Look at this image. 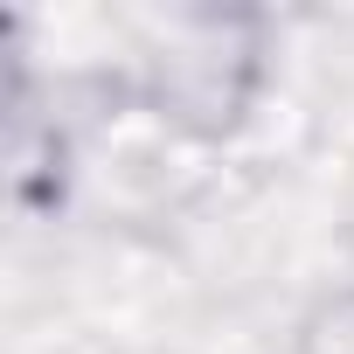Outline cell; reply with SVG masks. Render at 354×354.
<instances>
[{
  "label": "cell",
  "instance_id": "1",
  "mask_svg": "<svg viewBox=\"0 0 354 354\" xmlns=\"http://www.w3.org/2000/svg\"><path fill=\"white\" fill-rule=\"evenodd\" d=\"M132 97L188 132L209 153H230L264 104V21L216 15V8H167V15H118Z\"/></svg>",
  "mask_w": 354,
  "mask_h": 354
},
{
  "label": "cell",
  "instance_id": "2",
  "mask_svg": "<svg viewBox=\"0 0 354 354\" xmlns=\"http://www.w3.org/2000/svg\"><path fill=\"white\" fill-rule=\"evenodd\" d=\"M292 347L299 354H354V285L313 299L306 319H299V333H292Z\"/></svg>",
  "mask_w": 354,
  "mask_h": 354
},
{
  "label": "cell",
  "instance_id": "3",
  "mask_svg": "<svg viewBox=\"0 0 354 354\" xmlns=\"http://www.w3.org/2000/svg\"><path fill=\"white\" fill-rule=\"evenodd\" d=\"M333 230H340V243L354 250V153L340 160V188H333Z\"/></svg>",
  "mask_w": 354,
  "mask_h": 354
}]
</instances>
